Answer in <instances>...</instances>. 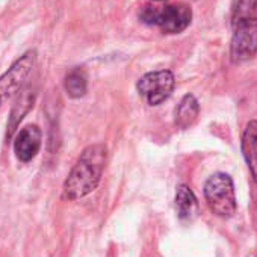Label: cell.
I'll list each match as a JSON object with an SVG mask.
<instances>
[{"label": "cell", "instance_id": "obj_1", "mask_svg": "<svg viewBox=\"0 0 257 257\" xmlns=\"http://www.w3.org/2000/svg\"><path fill=\"white\" fill-rule=\"evenodd\" d=\"M106 158L107 149L103 144L86 147L64 183L62 198L73 201L91 194L100 183Z\"/></svg>", "mask_w": 257, "mask_h": 257}, {"label": "cell", "instance_id": "obj_2", "mask_svg": "<svg viewBox=\"0 0 257 257\" xmlns=\"http://www.w3.org/2000/svg\"><path fill=\"white\" fill-rule=\"evenodd\" d=\"M231 31V61L252 58L257 53V0H233Z\"/></svg>", "mask_w": 257, "mask_h": 257}, {"label": "cell", "instance_id": "obj_3", "mask_svg": "<svg viewBox=\"0 0 257 257\" xmlns=\"http://www.w3.org/2000/svg\"><path fill=\"white\" fill-rule=\"evenodd\" d=\"M140 19L146 25L161 28V31L165 34H180L191 25L192 10L186 4H174L165 7L147 5L141 10Z\"/></svg>", "mask_w": 257, "mask_h": 257}, {"label": "cell", "instance_id": "obj_4", "mask_svg": "<svg viewBox=\"0 0 257 257\" xmlns=\"http://www.w3.org/2000/svg\"><path fill=\"white\" fill-rule=\"evenodd\" d=\"M204 197L215 215L230 218L236 213V194L233 180L228 174L216 173L210 176L204 185Z\"/></svg>", "mask_w": 257, "mask_h": 257}, {"label": "cell", "instance_id": "obj_5", "mask_svg": "<svg viewBox=\"0 0 257 257\" xmlns=\"http://www.w3.org/2000/svg\"><path fill=\"white\" fill-rule=\"evenodd\" d=\"M176 80L171 71L159 70L144 74L138 80V92L149 101L150 106H158L170 98Z\"/></svg>", "mask_w": 257, "mask_h": 257}, {"label": "cell", "instance_id": "obj_6", "mask_svg": "<svg viewBox=\"0 0 257 257\" xmlns=\"http://www.w3.org/2000/svg\"><path fill=\"white\" fill-rule=\"evenodd\" d=\"M37 62V52L31 50L17 59L13 67L0 77V101L19 94L23 89Z\"/></svg>", "mask_w": 257, "mask_h": 257}, {"label": "cell", "instance_id": "obj_7", "mask_svg": "<svg viewBox=\"0 0 257 257\" xmlns=\"http://www.w3.org/2000/svg\"><path fill=\"white\" fill-rule=\"evenodd\" d=\"M43 134L38 125H26L17 134L14 141V152L19 161L31 162L40 152Z\"/></svg>", "mask_w": 257, "mask_h": 257}, {"label": "cell", "instance_id": "obj_8", "mask_svg": "<svg viewBox=\"0 0 257 257\" xmlns=\"http://www.w3.org/2000/svg\"><path fill=\"white\" fill-rule=\"evenodd\" d=\"M35 98H37V92H35V88H32V86H26L17 94V98H16L13 109H11V113H10L8 125H7V137L8 138H11L14 135V132L17 131V127L23 121L26 113L34 107Z\"/></svg>", "mask_w": 257, "mask_h": 257}, {"label": "cell", "instance_id": "obj_9", "mask_svg": "<svg viewBox=\"0 0 257 257\" xmlns=\"http://www.w3.org/2000/svg\"><path fill=\"white\" fill-rule=\"evenodd\" d=\"M242 153L246 165L257 182V119L249 121L242 135Z\"/></svg>", "mask_w": 257, "mask_h": 257}, {"label": "cell", "instance_id": "obj_10", "mask_svg": "<svg viewBox=\"0 0 257 257\" xmlns=\"http://www.w3.org/2000/svg\"><path fill=\"white\" fill-rule=\"evenodd\" d=\"M200 112V104L198 100L192 95V94H186L180 103L177 104L176 110H174V122L179 128L185 131V128L191 127L198 116Z\"/></svg>", "mask_w": 257, "mask_h": 257}, {"label": "cell", "instance_id": "obj_11", "mask_svg": "<svg viewBox=\"0 0 257 257\" xmlns=\"http://www.w3.org/2000/svg\"><path fill=\"white\" fill-rule=\"evenodd\" d=\"M176 207H177V215L182 221H192L197 216L198 203H197V198L189 186L180 185L177 188Z\"/></svg>", "mask_w": 257, "mask_h": 257}, {"label": "cell", "instance_id": "obj_12", "mask_svg": "<svg viewBox=\"0 0 257 257\" xmlns=\"http://www.w3.org/2000/svg\"><path fill=\"white\" fill-rule=\"evenodd\" d=\"M65 91L71 98H80L88 91V74L82 67L73 68L64 80Z\"/></svg>", "mask_w": 257, "mask_h": 257}, {"label": "cell", "instance_id": "obj_13", "mask_svg": "<svg viewBox=\"0 0 257 257\" xmlns=\"http://www.w3.org/2000/svg\"><path fill=\"white\" fill-rule=\"evenodd\" d=\"M155 2H162V0H155Z\"/></svg>", "mask_w": 257, "mask_h": 257}]
</instances>
